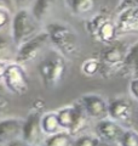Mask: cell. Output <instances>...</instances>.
<instances>
[{
  "mask_svg": "<svg viewBox=\"0 0 138 146\" xmlns=\"http://www.w3.org/2000/svg\"><path fill=\"white\" fill-rule=\"evenodd\" d=\"M46 32L51 40V45L64 57L73 58L80 54L79 34L69 25L50 22L46 25Z\"/></svg>",
  "mask_w": 138,
  "mask_h": 146,
  "instance_id": "6da1fadb",
  "label": "cell"
},
{
  "mask_svg": "<svg viewBox=\"0 0 138 146\" xmlns=\"http://www.w3.org/2000/svg\"><path fill=\"white\" fill-rule=\"evenodd\" d=\"M39 28L40 22L36 20L30 9H21L13 13L11 22V36L17 48L40 33Z\"/></svg>",
  "mask_w": 138,
  "mask_h": 146,
  "instance_id": "7a4b0ae2",
  "label": "cell"
},
{
  "mask_svg": "<svg viewBox=\"0 0 138 146\" xmlns=\"http://www.w3.org/2000/svg\"><path fill=\"white\" fill-rule=\"evenodd\" d=\"M45 101L41 99H36L32 105V108L28 116L24 118L22 139L30 146H41L44 143L46 134L41 127V117L44 113Z\"/></svg>",
  "mask_w": 138,
  "mask_h": 146,
  "instance_id": "3957f363",
  "label": "cell"
},
{
  "mask_svg": "<svg viewBox=\"0 0 138 146\" xmlns=\"http://www.w3.org/2000/svg\"><path fill=\"white\" fill-rule=\"evenodd\" d=\"M128 48L125 43L115 42L107 46L99 55L101 60V73L103 78H110L115 74H120L125 63V58L128 51Z\"/></svg>",
  "mask_w": 138,
  "mask_h": 146,
  "instance_id": "277c9868",
  "label": "cell"
},
{
  "mask_svg": "<svg viewBox=\"0 0 138 146\" xmlns=\"http://www.w3.org/2000/svg\"><path fill=\"white\" fill-rule=\"evenodd\" d=\"M39 74L46 88H57L67 76L66 57L58 52L44 58L39 65Z\"/></svg>",
  "mask_w": 138,
  "mask_h": 146,
  "instance_id": "5b68a950",
  "label": "cell"
},
{
  "mask_svg": "<svg viewBox=\"0 0 138 146\" xmlns=\"http://www.w3.org/2000/svg\"><path fill=\"white\" fill-rule=\"evenodd\" d=\"M49 45H51V40H50L47 32H40L17 48L15 61L23 66L34 62L36 58H39V56Z\"/></svg>",
  "mask_w": 138,
  "mask_h": 146,
  "instance_id": "8992f818",
  "label": "cell"
},
{
  "mask_svg": "<svg viewBox=\"0 0 138 146\" xmlns=\"http://www.w3.org/2000/svg\"><path fill=\"white\" fill-rule=\"evenodd\" d=\"M4 84H5L7 90L13 95L22 96V95L28 93L29 78L23 65L16 61L9 62L5 77H4Z\"/></svg>",
  "mask_w": 138,
  "mask_h": 146,
  "instance_id": "52a82bcc",
  "label": "cell"
},
{
  "mask_svg": "<svg viewBox=\"0 0 138 146\" xmlns=\"http://www.w3.org/2000/svg\"><path fill=\"white\" fill-rule=\"evenodd\" d=\"M109 118L124 127L131 128L135 119V107L128 98H115L109 101Z\"/></svg>",
  "mask_w": 138,
  "mask_h": 146,
  "instance_id": "ba28073f",
  "label": "cell"
},
{
  "mask_svg": "<svg viewBox=\"0 0 138 146\" xmlns=\"http://www.w3.org/2000/svg\"><path fill=\"white\" fill-rule=\"evenodd\" d=\"M80 102L84 105L90 118L101 121L109 117V101H107L102 95L98 94H86L82 95Z\"/></svg>",
  "mask_w": 138,
  "mask_h": 146,
  "instance_id": "9c48e42d",
  "label": "cell"
},
{
  "mask_svg": "<svg viewBox=\"0 0 138 146\" xmlns=\"http://www.w3.org/2000/svg\"><path fill=\"white\" fill-rule=\"evenodd\" d=\"M126 128L112 118H104V119L97 121L96 124V134L102 141L119 144L125 133Z\"/></svg>",
  "mask_w": 138,
  "mask_h": 146,
  "instance_id": "30bf717a",
  "label": "cell"
},
{
  "mask_svg": "<svg viewBox=\"0 0 138 146\" xmlns=\"http://www.w3.org/2000/svg\"><path fill=\"white\" fill-rule=\"evenodd\" d=\"M24 118L10 117L0 119V139L5 143H10L12 140L21 139L23 134Z\"/></svg>",
  "mask_w": 138,
  "mask_h": 146,
  "instance_id": "8fae6325",
  "label": "cell"
},
{
  "mask_svg": "<svg viewBox=\"0 0 138 146\" xmlns=\"http://www.w3.org/2000/svg\"><path fill=\"white\" fill-rule=\"evenodd\" d=\"M118 13L119 15L115 22L119 35L138 33V7L125 9Z\"/></svg>",
  "mask_w": 138,
  "mask_h": 146,
  "instance_id": "7c38bea8",
  "label": "cell"
},
{
  "mask_svg": "<svg viewBox=\"0 0 138 146\" xmlns=\"http://www.w3.org/2000/svg\"><path fill=\"white\" fill-rule=\"evenodd\" d=\"M122 77L138 78V42L128 48V51L125 58V63L120 72Z\"/></svg>",
  "mask_w": 138,
  "mask_h": 146,
  "instance_id": "4fadbf2b",
  "label": "cell"
},
{
  "mask_svg": "<svg viewBox=\"0 0 138 146\" xmlns=\"http://www.w3.org/2000/svg\"><path fill=\"white\" fill-rule=\"evenodd\" d=\"M119 36L118 33V27H116V22H114L112 20V17H109L104 23L101 26V28L98 29L97 34L95 35L96 40H98L102 44L105 45H110L116 42V38Z\"/></svg>",
  "mask_w": 138,
  "mask_h": 146,
  "instance_id": "5bb4252c",
  "label": "cell"
},
{
  "mask_svg": "<svg viewBox=\"0 0 138 146\" xmlns=\"http://www.w3.org/2000/svg\"><path fill=\"white\" fill-rule=\"evenodd\" d=\"M74 107H75L74 121H73V125L70 128V130H69V133L72 135H76V134L81 133V131L87 127L89 119H90V116L87 115L84 105L80 102V100L74 102Z\"/></svg>",
  "mask_w": 138,
  "mask_h": 146,
  "instance_id": "9a60e30c",
  "label": "cell"
},
{
  "mask_svg": "<svg viewBox=\"0 0 138 146\" xmlns=\"http://www.w3.org/2000/svg\"><path fill=\"white\" fill-rule=\"evenodd\" d=\"M56 1L57 0H35L34 1L30 10L40 23L45 22L51 16L53 9L56 6Z\"/></svg>",
  "mask_w": 138,
  "mask_h": 146,
  "instance_id": "2e32d148",
  "label": "cell"
},
{
  "mask_svg": "<svg viewBox=\"0 0 138 146\" xmlns=\"http://www.w3.org/2000/svg\"><path fill=\"white\" fill-rule=\"evenodd\" d=\"M97 0H67V5L73 15L79 17L89 16L96 7Z\"/></svg>",
  "mask_w": 138,
  "mask_h": 146,
  "instance_id": "e0dca14e",
  "label": "cell"
},
{
  "mask_svg": "<svg viewBox=\"0 0 138 146\" xmlns=\"http://www.w3.org/2000/svg\"><path fill=\"white\" fill-rule=\"evenodd\" d=\"M17 45L13 42L12 36L0 35V61L12 62L16 60Z\"/></svg>",
  "mask_w": 138,
  "mask_h": 146,
  "instance_id": "ac0fdd59",
  "label": "cell"
},
{
  "mask_svg": "<svg viewBox=\"0 0 138 146\" xmlns=\"http://www.w3.org/2000/svg\"><path fill=\"white\" fill-rule=\"evenodd\" d=\"M41 127L46 135H52L61 131L62 127L59 124L57 112H44L41 117Z\"/></svg>",
  "mask_w": 138,
  "mask_h": 146,
  "instance_id": "d6986e66",
  "label": "cell"
},
{
  "mask_svg": "<svg viewBox=\"0 0 138 146\" xmlns=\"http://www.w3.org/2000/svg\"><path fill=\"white\" fill-rule=\"evenodd\" d=\"M73 135L68 130L58 131L56 134L47 135L41 146H73Z\"/></svg>",
  "mask_w": 138,
  "mask_h": 146,
  "instance_id": "ffe728a7",
  "label": "cell"
},
{
  "mask_svg": "<svg viewBox=\"0 0 138 146\" xmlns=\"http://www.w3.org/2000/svg\"><path fill=\"white\" fill-rule=\"evenodd\" d=\"M109 17L110 16L107 12H98V13H95V15L89 17L85 22V28L87 31V33H89L92 38H95V35L97 34L101 26H102Z\"/></svg>",
  "mask_w": 138,
  "mask_h": 146,
  "instance_id": "44dd1931",
  "label": "cell"
},
{
  "mask_svg": "<svg viewBox=\"0 0 138 146\" xmlns=\"http://www.w3.org/2000/svg\"><path fill=\"white\" fill-rule=\"evenodd\" d=\"M56 112H57L58 121H59V124H61L62 129H66L69 131L73 125V121H74V112H75L74 104L63 106L59 110H57Z\"/></svg>",
  "mask_w": 138,
  "mask_h": 146,
  "instance_id": "7402d4cb",
  "label": "cell"
},
{
  "mask_svg": "<svg viewBox=\"0 0 138 146\" xmlns=\"http://www.w3.org/2000/svg\"><path fill=\"white\" fill-rule=\"evenodd\" d=\"M81 72L86 77H95L101 73V60L99 57H89L81 63Z\"/></svg>",
  "mask_w": 138,
  "mask_h": 146,
  "instance_id": "603a6c76",
  "label": "cell"
},
{
  "mask_svg": "<svg viewBox=\"0 0 138 146\" xmlns=\"http://www.w3.org/2000/svg\"><path fill=\"white\" fill-rule=\"evenodd\" d=\"M119 145L120 146H138V131L132 129V128H126Z\"/></svg>",
  "mask_w": 138,
  "mask_h": 146,
  "instance_id": "cb8c5ba5",
  "label": "cell"
},
{
  "mask_svg": "<svg viewBox=\"0 0 138 146\" xmlns=\"http://www.w3.org/2000/svg\"><path fill=\"white\" fill-rule=\"evenodd\" d=\"M99 144H101V139L98 136L85 134L76 138L74 143H73V146H99Z\"/></svg>",
  "mask_w": 138,
  "mask_h": 146,
  "instance_id": "d4e9b609",
  "label": "cell"
},
{
  "mask_svg": "<svg viewBox=\"0 0 138 146\" xmlns=\"http://www.w3.org/2000/svg\"><path fill=\"white\" fill-rule=\"evenodd\" d=\"M11 11L5 6L0 5V31L5 29L6 27L12 22V15Z\"/></svg>",
  "mask_w": 138,
  "mask_h": 146,
  "instance_id": "484cf974",
  "label": "cell"
},
{
  "mask_svg": "<svg viewBox=\"0 0 138 146\" xmlns=\"http://www.w3.org/2000/svg\"><path fill=\"white\" fill-rule=\"evenodd\" d=\"M130 7H138V0H120L116 10L118 12H120L125 10V9H130Z\"/></svg>",
  "mask_w": 138,
  "mask_h": 146,
  "instance_id": "4316f807",
  "label": "cell"
},
{
  "mask_svg": "<svg viewBox=\"0 0 138 146\" xmlns=\"http://www.w3.org/2000/svg\"><path fill=\"white\" fill-rule=\"evenodd\" d=\"M128 89H130L131 96L138 101V78H132L128 84Z\"/></svg>",
  "mask_w": 138,
  "mask_h": 146,
  "instance_id": "83f0119b",
  "label": "cell"
},
{
  "mask_svg": "<svg viewBox=\"0 0 138 146\" xmlns=\"http://www.w3.org/2000/svg\"><path fill=\"white\" fill-rule=\"evenodd\" d=\"M35 0H17V6L18 10L21 9H32Z\"/></svg>",
  "mask_w": 138,
  "mask_h": 146,
  "instance_id": "f1b7e54d",
  "label": "cell"
},
{
  "mask_svg": "<svg viewBox=\"0 0 138 146\" xmlns=\"http://www.w3.org/2000/svg\"><path fill=\"white\" fill-rule=\"evenodd\" d=\"M4 5H5L11 12H16L18 11V6H17V0H3Z\"/></svg>",
  "mask_w": 138,
  "mask_h": 146,
  "instance_id": "f546056e",
  "label": "cell"
},
{
  "mask_svg": "<svg viewBox=\"0 0 138 146\" xmlns=\"http://www.w3.org/2000/svg\"><path fill=\"white\" fill-rule=\"evenodd\" d=\"M9 105H10V101L7 100V98L4 94L0 93V111H4V110H6L9 107Z\"/></svg>",
  "mask_w": 138,
  "mask_h": 146,
  "instance_id": "4dcf8cb0",
  "label": "cell"
},
{
  "mask_svg": "<svg viewBox=\"0 0 138 146\" xmlns=\"http://www.w3.org/2000/svg\"><path fill=\"white\" fill-rule=\"evenodd\" d=\"M7 65H9V62L0 61V82H4V77H5Z\"/></svg>",
  "mask_w": 138,
  "mask_h": 146,
  "instance_id": "1f68e13d",
  "label": "cell"
},
{
  "mask_svg": "<svg viewBox=\"0 0 138 146\" xmlns=\"http://www.w3.org/2000/svg\"><path fill=\"white\" fill-rule=\"evenodd\" d=\"M6 146H30V145H28L21 138V139H16V140H12V141H10V143H7Z\"/></svg>",
  "mask_w": 138,
  "mask_h": 146,
  "instance_id": "d6a6232c",
  "label": "cell"
},
{
  "mask_svg": "<svg viewBox=\"0 0 138 146\" xmlns=\"http://www.w3.org/2000/svg\"><path fill=\"white\" fill-rule=\"evenodd\" d=\"M99 146H120L119 144H114V143H108V141H102L101 140Z\"/></svg>",
  "mask_w": 138,
  "mask_h": 146,
  "instance_id": "836d02e7",
  "label": "cell"
},
{
  "mask_svg": "<svg viewBox=\"0 0 138 146\" xmlns=\"http://www.w3.org/2000/svg\"><path fill=\"white\" fill-rule=\"evenodd\" d=\"M0 146H6V143L4 140H1V139H0Z\"/></svg>",
  "mask_w": 138,
  "mask_h": 146,
  "instance_id": "e575fe53",
  "label": "cell"
},
{
  "mask_svg": "<svg viewBox=\"0 0 138 146\" xmlns=\"http://www.w3.org/2000/svg\"><path fill=\"white\" fill-rule=\"evenodd\" d=\"M0 5H4V3H3V0H0Z\"/></svg>",
  "mask_w": 138,
  "mask_h": 146,
  "instance_id": "d590c367",
  "label": "cell"
}]
</instances>
